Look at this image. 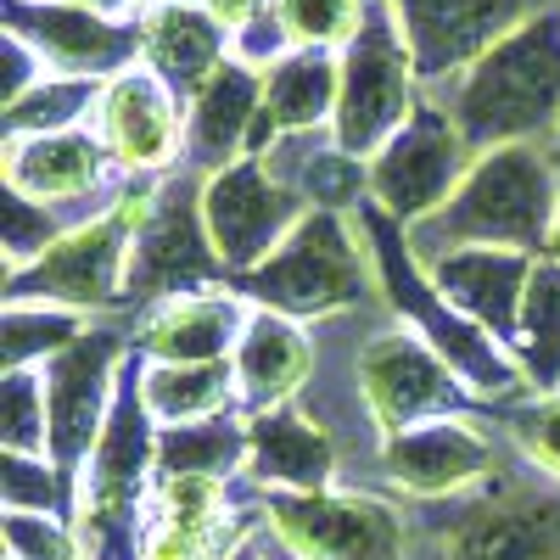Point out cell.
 <instances>
[{
    "label": "cell",
    "mask_w": 560,
    "mask_h": 560,
    "mask_svg": "<svg viewBox=\"0 0 560 560\" xmlns=\"http://www.w3.org/2000/svg\"><path fill=\"white\" fill-rule=\"evenodd\" d=\"M560 213V158L549 140H516V147L477 152L459 191L409 230L420 264H432L454 247H510L544 258L549 230Z\"/></svg>",
    "instance_id": "6da1fadb"
},
{
    "label": "cell",
    "mask_w": 560,
    "mask_h": 560,
    "mask_svg": "<svg viewBox=\"0 0 560 560\" xmlns=\"http://www.w3.org/2000/svg\"><path fill=\"white\" fill-rule=\"evenodd\" d=\"M443 107L477 152L560 135V7H538L443 84Z\"/></svg>",
    "instance_id": "7a4b0ae2"
},
{
    "label": "cell",
    "mask_w": 560,
    "mask_h": 560,
    "mask_svg": "<svg viewBox=\"0 0 560 560\" xmlns=\"http://www.w3.org/2000/svg\"><path fill=\"white\" fill-rule=\"evenodd\" d=\"M230 292L253 308H275L292 319H337L382 298V275L370 258L364 224L342 208H308L298 230L258 269L236 275Z\"/></svg>",
    "instance_id": "3957f363"
},
{
    "label": "cell",
    "mask_w": 560,
    "mask_h": 560,
    "mask_svg": "<svg viewBox=\"0 0 560 560\" xmlns=\"http://www.w3.org/2000/svg\"><path fill=\"white\" fill-rule=\"evenodd\" d=\"M158 179H124V197L79 219L57 247H45L28 269H7V303H62L79 314H107L124 303V269L135 224L147 219Z\"/></svg>",
    "instance_id": "277c9868"
},
{
    "label": "cell",
    "mask_w": 560,
    "mask_h": 560,
    "mask_svg": "<svg viewBox=\"0 0 560 560\" xmlns=\"http://www.w3.org/2000/svg\"><path fill=\"white\" fill-rule=\"evenodd\" d=\"M230 287V269L208 236L202 219V174L174 168L158 179L147 219L135 224L129 269H124V303L129 308H158L168 298H191Z\"/></svg>",
    "instance_id": "5b68a950"
},
{
    "label": "cell",
    "mask_w": 560,
    "mask_h": 560,
    "mask_svg": "<svg viewBox=\"0 0 560 560\" xmlns=\"http://www.w3.org/2000/svg\"><path fill=\"white\" fill-rule=\"evenodd\" d=\"M420 84L427 79H420V68L409 57L393 7L387 0H370L364 28L342 45V96H337L331 140L348 158L370 163L409 124V113L427 102Z\"/></svg>",
    "instance_id": "8992f818"
},
{
    "label": "cell",
    "mask_w": 560,
    "mask_h": 560,
    "mask_svg": "<svg viewBox=\"0 0 560 560\" xmlns=\"http://www.w3.org/2000/svg\"><path fill=\"white\" fill-rule=\"evenodd\" d=\"M471 163H477V147L465 140L454 113L427 96L409 113V124L364 163V197L382 213H393L404 230H415L459 191Z\"/></svg>",
    "instance_id": "52a82bcc"
},
{
    "label": "cell",
    "mask_w": 560,
    "mask_h": 560,
    "mask_svg": "<svg viewBox=\"0 0 560 560\" xmlns=\"http://www.w3.org/2000/svg\"><path fill=\"white\" fill-rule=\"evenodd\" d=\"M353 376H359V398L382 438H398L438 415H459L465 398H471L459 370L420 331H409V325H393V331L370 337L353 359Z\"/></svg>",
    "instance_id": "ba28073f"
},
{
    "label": "cell",
    "mask_w": 560,
    "mask_h": 560,
    "mask_svg": "<svg viewBox=\"0 0 560 560\" xmlns=\"http://www.w3.org/2000/svg\"><path fill=\"white\" fill-rule=\"evenodd\" d=\"M269 533L298 560H404V516L376 493H269Z\"/></svg>",
    "instance_id": "9c48e42d"
},
{
    "label": "cell",
    "mask_w": 560,
    "mask_h": 560,
    "mask_svg": "<svg viewBox=\"0 0 560 560\" xmlns=\"http://www.w3.org/2000/svg\"><path fill=\"white\" fill-rule=\"evenodd\" d=\"M124 364H129V342L118 325H90L73 348H62L57 359L39 364L45 370V404H51V459L73 482L107 432Z\"/></svg>",
    "instance_id": "30bf717a"
},
{
    "label": "cell",
    "mask_w": 560,
    "mask_h": 560,
    "mask_svg": "<svg viewBox=\"0 0 560 560\" xmlns=\"http://www.w3.org/2000/svg\"><path fill=\"white\" fill-rule=\"evenodd\" d=\"M308 213V197L287 185L264 158H242L202 179V219L230 280L258 269Z\"/></svg>",
    "instance_id": "8fae6325"
},
{
    "label": "cell",
    "mask_w": 560,
    "mask_h": 560,
    "mask_svg": "<svg viewBox=\"0 0 560 560\" xmlns=\"http://www.w3.org/2000/svg\"><path fill=\"white\" fill-rule=\"evenodd\" d=\"M90 129L102 135L118 179H163L185 163V102L147 62L102 84Z\"/></svg>",
    "instance_id": "7c38bea8"
},
{
    "label": "cell",
    "mask_w": 560,
    "mask_h": 560,
    "mask_svg": "<svg viewBox=\"0 0 560 560\" xmlns=\"http://www.w3.org/2000/svg\"><path fill=\"white\" fill-rule=\"evenodd\" d=\"M7 34L28 39L45 73L118 79L140 62V18H107L68 0H7Z\"/></svg>",
    "instance_id": "4fadbf2b"
},
{
    "label": "cell",
    "mask_w": 560,
    "mask_h": 560,
    "mask_svg": "<svg viewBox=\"0 0 560 560\" xmlns=\"http://www.w3.org/2000/svg\"><path fill=\"white\" fill-rule=\"evenodd\" d=\"M0 163H7V185L45 208L68 213L73 224L90 219V202H118L124 185L113 191V158L102 147V135L79 124V129H51V135H7L0 147Z\"/></svg>",
    "instance_id": "5bb4252c"
},
{
    "label": "cell",
    "mask_w": 560,
    "mask_h": 560,
    "mask_svg": "<svg viewBox=\"0 0 560 560\" xmlns=\"http://www.w3.org/2000/svg\"><path fill=\"white\" fill-rule=\"evenodd\" d=\"M427 84H448L549 0H387Z\"/></svg>",
    "instance_id": "9a60e30c"
},
{
    "label": "cell",
    "mask_w": 560,
    "mask_h": 560,
    "mask_svg": "<svg viewBox=\"0 0 560 560\" xmlns=\"http://www.w3.org/2000/svg\"><path fill=\"white\" fill-rule=\"evenodd\" d=\"M493 438L471 415H438L420 427L382 438V477L409 499H448L493 477Z\"/></svg>",
    "instance_id": "2e32d148"
},
{
    "label": "cell",
    "mask_w": 560,
    "mask_h": 560,
    "mask_svg": "<svg viewBox=\"0 0 560 560\" xmlns=\"http://www.w3.org/2000/svg\"><path fill=\"white\" fill-rule=\"evenodd\" d=\"M533 264H538L533 253H510V247H454V253L432 258L427 275L454 314H465L477 331H488L499 348L516 353Z\"/></svg>",
    "instance_id": "e0dca14e"
},
{
    "label": "cell",
    "mask_w": 560,
    "mask_h": 560,
    "mask_svg": "<svg viewBox=\"0 0 560 560\" xmlns=\"http://www.w3.org/2000/svg\"><path fill=\"white\" fill-rule=\"evenodd\" d=\"M258 113H264V68H253L230 51V62L185 102V163L179 168L208 179L230 163L253 158Z\"/></svg>",
    "instance_id": "ac0fdd59"
},
{
    "label": "cell",
    "mask_w": 560,
    "mask_h": 560,
    "mask_svg": "<svg viewBox=\"0 0 560 560\" xmlns=\"http://www.w3.org/2000/svg\"><path fill=\"white\" fill-rule=\"evenodd\" d=\"M247 319H253V303L236 298L230 287L168 298L147 308V319L135 331V353L147 364H213V359L236 353Z\"/></svg>",
    "instance_id": "d6986e66"
},
{
    "label": "cell",
    "mask_w": 560,
    "mask_h": 560,
    "mask_svg": "<svg viewBox=\"0 0 560 560\" xmlns=\"http://www.w3.org/2000/svg\"><path fill=\"white\" fill-rule=\"evenodd\" d=\"M247 477L264 493H319L337 477V443L298 404L247 415Z\"/></svg>",
    "instance_id": "ffe728a7"
},
{
    "label": "cell",
    "mask_w": 560,
    "mask_h": 560,
    "mask_svg": "<svg viewBox=\"0 0 560 560\" xmlns=\"http://www.w3.org/2000/svg\"><path fill=\"white\" fill-rule=\"evenodd\" d=\"M236 549V522L219 477H158L152 527L140 538V560H224Z\"/></svg>",
    "instance_id": "44dd1931"
},
{
    "label": "cell",
    "mask_w": 560,
    "mask_h": 560,
    "mask_svg": "<svg viewBox=\"0 0 560 560\" xmlns=\"http://www.w3.org/2000/svg\"><path fill=\"white\" fill-rule=\"evenodd\" d=\"M230 364H236V404L247 415H258V409H275V404H298V393L314 382L319 348H314L303 319L275 314V308H253Z\"/></svg>",
    "instance_id": "7402d4cb"
},
{
    "label": "cell",
    "mask_w": 560,
    "mask_h": 560,
    "mask_svg": "<svg viewBox=\"0 0 560 560\" xmlns=\"http://www.w3.org/2000/svg\"><path fill=\"white\" fill-rule=\"evenodd\" d=\"M337 96H342V51L298 45V51H287L280 62H269L264 68V113H258V129H253V158H264L275 140H287V135L331 129Z\"/></svg>",
    "instance_id": "603a6c76"
},
{
    "label": "cell",
    "mask_w": 560,
    "mask_h": 560,
    "mask_svg": "<svg viewBox=\"0 0 560 560\" xmlns=\"http://www.w3.org/2000/svg\"><path fill=\"white\" fill-rule=\"evenodd\" d=\"M140 62H147L179 102L230 62V34L208 18L202 0H174V7L140 12Z\"/></svg>",
    "instance_id": "cb8c5ba5"
},
{
    "label": "cell",
    "mask_w": 560,
    "mask_h": 560,
    "mask_svg": "<svg viewBox=\"0 0 560 560\" xmlns=\"http://www.w3.org/2000/svg\"><path fill=\"white\" fill-rule=\"evenodd\" d=\"M140 398H147L152 420H163V427L224 415L236 404V364L230 359H213V364H147L140 359Z\"/></svg>",
    "instance_id": "d4e9b609"
},
{
    "label": "cell",
    "mask_w": 560,
    "mask_h": 560,
    "mask_svg": "<svg viewBox=\"0 0 560 560\" xmlns=\"http://www.w3.org/2000/svg\"><path fill=\"white\" fill-rule=\"evenodd\" d=\"M247 471V420L236 409L158 427V477H236Z\"/></svg>",
    "instance_id": "484cf974"
},
{
    "label": "cell",
    "mask_w": 560,
    "mask_h": 560,
    "mask_svg": "<svg viewBox=\"0 0 560 560\" xmlns=\"http://www.w3.org/2000/svg\"><path fill=\"white\" fill-rule=\"evenodd\" d=\"M443 555L448 560H560V516L533 504L488 510V516L465 522Z\"/></svg>",
    "instance_id": "4316f807"
},
{
    "label": "cell",
    "mask_w": 560,
    "mask_h": 560,
    "mask_svg": "<svg viewBox=\"0 0 560 560\" xmlns=\"http://www.w3.org/2000/svg\"><path fill=\"white\" fill-rule=\"evenodd\" d=\"M516 364L533 387V398L560 393V264L538 258L522 303V337H516Z\"/></svg>",
    "instance_id": "83f0119b"
},
{
    "label": "cell",
    "mask_w": 560,
    "mask_h": 560,
    "mask_svg": "<svg viewBox=\"0 0 560 560\" xmlns=\"http://www.w3.org/2000/svg\"><path fill=\"white\" fill-rule=\"evenodd\" d=\"M90 331V314L62 308V303H7V325H0V364L7 370H34L57 359Z\"/></svg>",
    "instance_id": "f1b7e54d"
},
{
    "label": "cell",
    "mask_w": 560,
    "mask_h": 560,
    "mask_svg": "<svg viewBox=\"0 0 560 560\" xmlns=\"http://www.w3.org/2000/svg\"><path fill=\"white\" fill-rule=\"evenodd\" d=\"M102 102V79H62L45 73L28 96L7 107V135H51V129H79L96 118Z\"/></svg>",
    "instance_id": "f546056e"
},
{
    "label": "cell",
    "mask_w": 560,
    "mask_h": 560,
    "mask_svg": "<svg viewBox=\"0 0 560 560\" xmlns=\"http://www.w3.org/2000/svg\"><path fill=\"white\" fill-rule=\"evenodd\" d=\"M0 443L12 454H51V404L45 370H0Z\"/></svg>",
    "instance_id": "4dcf8cb0"
},
{
    "label": "cell",
    "mask_w": 560,
    "mask_h": 560,
    "mask_svg": "<svg viewBox=\"0 0 560 560\" xmlns=\"http://www.w3.org/2000/svg\"><path fill=\"white\" fill-rule=\"evenodd\" d=\"M370 0H275V18L287 23L292 45H314V51H342V45L364 28Z\"/></svg>",
    "instance_id": "1f68e13d"
},
{
    "label": "cell",
    "mask_w": 560,
    "mask_h": 560,
    "mask_svg": "<svg viewBox=\"0 0 560 560\" xmlns=\"http://www.w3.org/2000/svg\"><path fill=\"white\" fill-rule=\"evenodd\" d=\"M0 493H7V510H39V516H57L73 493V477L51 454H12L0 459Z\"/></svg>",
    "instance_id": "d6a6232c"
},
{
    "label": "cell",
    "mask_w": 560,
    "mask_h": 560,
    "mask_svg": "<svg viewBox=\"0 0 560 560\" xmlns=\"http://www.w3.org/2000/svg\"><path fill=\"white\" fill-rule=\"evenodd\" d=\"M68 230H73V219H68V213L45 208V202H34V197H23V191H12V185H7V213H0L7 269H28L45 247H57V242L68 236Z\"/></svg>",
    "instance_id": "836d02e7"
},
{
    "label": "cell",
    "mask_w": 560,
    "mask_h": 560,
    "mask_svg": "<svg viewBox=\"0 0 560 560\" xmlns=\"http://www.w3.org/2000/svg\"><path fill=\"white\" fill-rule=\"evenodd\" d=\"M510 438L522 443V454L544 477L560 482V393H544L522 409H510Z\"/></svg>",
    "instance_id": "e575fe53"
},
{
    "label": "cell",
    "mask_w": 560,
    "mask_h": 560,
    "mask_svg": "<svg viewBox=\"0 0 560 560\" xmlns=\"http://www.w3.org/2000/svg\"><path fill=\"white\" fill-rule=\"evenodd\" d=\"M7 549L12 560H84L79 533H68L57 516H39V510H7Z\"/></svg>",
    "instance_id": "d590c367"
},
{
    "label": "cell",
    "mask_w": 560,
    "mask_h": 560,
    "mask_svg": "<svg viewBox=\"0 0 560 560\" xmlns=\"http://www.w3.org/2000/svg\"><path fill=\"white\" fill-rule=\"evenodd\" d=\"M0 57H7V68H0V107H12L18 96H28V90L45 79V62L34 57V45L18 39V34H0Z\"/></svg>",
    "instance_id": "8d00e7d4"
},
{
    "label": "cell",
    "mask_w": 560,
    "mask_h": 560,
    "mask_svg": "<svg viewBox=\"0 0 560 560\" xmlns=\"http://www.w3.org/2000/svg\"><path fill=\"white\" fill-rule=\"evenodd\" d=\"M230 51H236L242 62H253V68H269V62H280V57H287V51H298V45H292L287 23H280L275 12H264L253 28H242L236 39H230Z\"/></svg>",
    "instance_id": "74e56055"
},
{
    "label": "cell",
    "mask_w": 560,
    "mask_h": 560,
    "mask_svg": "<svg viewBox=\"0 0 560 560\" xmlns=\"http://www.w3.org/2000/svg\"><path fill=\"white\" fill-rule=\"evenodd\" d=\"M202 7H208V18H213L230 39H236V34L253 28L264 12H275V0H202Z\"/></svg>",
    "instance_id": "f35d334b"
},
{
    "label": "cell",
    "mask_w": 560,
    "mask_h": 560,
    "mask_svg": "<svg viewBox=\"0 0 560 560\" xmlns=\"http://www.w3.org/2000/svg\"><path fill=\"white\" fill-rule=\"evenodd\" d=\"M68 7H90V12H107V18H135L129 0H68Z\"/></svg>",
    "instance_id": "ab89813d"
},
{
    "label": "cell",
    "mask_w": 560,
    "mask_h": 560,
    "mask_svg": "<svg viewBox=\"0 0 560 560\" xmlns=\"http://www.w3.org/2000/svg\"><path fill=\"white\" fill-rule=\"evenodd\" d=\"M544 258H555V264H560V213H555V230H549V247H544Z\"/></svg>",
    "instance_id": "60d3db41"
},
{
    "label": "cell",
    "mask_w": 560,
    "mask_h": 560,
    "mask_svg": "<svg viewBox=\"0 0 560 560\" xmlns=\"http://www.w3.org/2000/svg\"><path fill=\"white\" fill-rule=\"evenodd\" d=\"M555 152H560V135H555Z\"/></svg>",
    "instance_id": "b9f144b4"
},
{
    "label": "cell",
    "mask_w": 560,
    "mask_h": 560,
    "mask_svg": "<svg viewBox=\"0 0 560 560\" xmlns=\"http://www.w3.org/2000/svg\"><path fill=\"white\" fill-rule=\"evenodd\" d=\"M555 158H560V152H555Z\"/></svg>",
    "instance_id": "7bdbcfd3"
}]
</instances>
